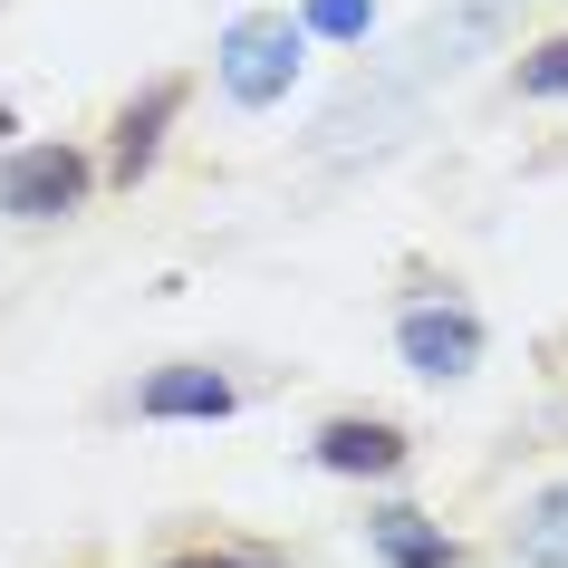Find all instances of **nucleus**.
I'll list each match as a JSON object with an SVG mask.
<instances>
[{"mask_svg": "<svg viewBox=\"0 0 568 568\" xmlns=\"http://www.w3.org/2000/svg\"><path fill=\"white\" fill-rule=\"evenodd\" d=\"M366 20H376V0H308V30L318 39H366Z\"/></svg>", "mask_w": 568, "mask_h": 568, "instance_id": "9d476101", "label": "nucleus"}, {"mask_svg": "<svg viewBox=\"0 0 568 568\" xmlns=\"http://www.w3.org/2000/svg\"><path fill=\"white\" fill-rule=\"evenodd\" d=\"M366 539H376V559H386V568H453V559H463V539H444L424 510H376Z\"/></svg>", "mask_w": 568, "mask_h": 568, "instance_id": "0eeeda50", "label": "nucleus"}, {"mask_svg": "<svg viewBox=\"0 0 568 568\" xmlns=\"http://www.w3.org/2000/svg\"><path fill=\"white\" fill-rule=\"evenodd\" d=\"M300 20H280V10H251V20H232L222 30V88L241 97V106H280L290 97V78H300Z\"/></svg>", "mask_w": 568, "mask_h": 568, "instance_id": "f257e3e1", "label": "nucleus"}, {"mask_svg": "<svg viewBox=\"0 0 568 568\" xmlns=\"http://www.w3.org/2000/svg\"><path fill=\"white\" fill-rule=\"evenodd\" d=\"M395 347H405L415 376H463V366L481 357V318H473V308H405Z\"/></svg>", "mask_w": 568, "mask_h": 568, "instance_id": "20e7f679", "label": "nucleus"}, {"mask_svg": "<svg viewBox=\"0 0 568 568\" xmlns=\"http://www.w3.org/2000/svg\"><path fill=\"white\" fill-rule=\"evenodd\" d=\"M154 568H280L270 549H183V559H154Z\"/></svg>", "mask_w": 568, "mask_h": 568, "instance_id": "9b49d317", "label": "nucleus"}, {"mask_svg": "<svg viewBox=\"0 0 568 568\" xmlns=\"http://www.w3.org/2000/svg\"><path fill=\"white\" fill-rule=\"evenodd\" d=\"M520 559L530 568H568V491H549V501L520 520Z\"/></svg>", "mask_w": 568, "mask_h": 568, "instance_id": "6e6552de", "label": "nucleus"}, {"mask_svg": "<svg viewBox=\"0 0 568 568\" xmlns=\"http://www.w3.org/2000/svg\"><path fill=\"white\" fill-rule=\"evenodd\" d=\"M88 154L78 145H20L10 164H0V212L10 222H59V212L88 203Z\"/></svg>", "mask_w": 568, "mask_h": 568, "instance_id": "f03ea898", "label": "nucleus"}, {"mask_svg": "<svg viewBox=\"0 0 568 568\" xmlns=\"http://www.w3.org/2000/svg\"><path fill=\"white\" fill-rule=\"evenodd\" d=\"M183 116V78H154L145 97H125L116 106V145H106V174L135 193V183L154 174V154H164V125Z\"/></svg>", "mask_w": 568, "mask_h": 568, "instance_id": "7ed1b4c3", "label": "nucleus"}, {"mask_svg": "<svg viewBox=\"0 0 568 568\" xmlns=\"http://www.w3.org/2000/svg\"><path fill=\"white\" fill-rule=\"evenodd\" d=\"M318 463H328V473H395V463H405V424H386V415H328V424H318Z\"/></svg>", "mask_w": 568, "mask_h": 568, "instance_id": "423d86ee", "label": "nucleus"}, {"mask_svg": "<svg viewBox=\"0 0 568 568\" xmlns=\"http://www.w3.org/2000/svg\"><path fill=\"white\" fill-rule=\"evenodd\" d=\"M241 405V386L222 376V366H164V376H145L135 386V415H154V424H222Z\"/></svg>", "mask_w": 568, "mask_h": 568, "instance_id": "39448f33", "label": "nucleus"}, {"mask_svg": "<svg viewBox=\"0 0 568 568\" xmlns=\"http://www.w3.org/2000/svg\"><path fill=\"white\" fill-rule=\"evenodd\" d=\"M520 97H568V30L539 39L530 59H520Z\"/></svg>", "mask_w": 568, "mask_h": 568, "instance_id": "1a4fd4ad", "label": "nucleus"}]
</instances>
